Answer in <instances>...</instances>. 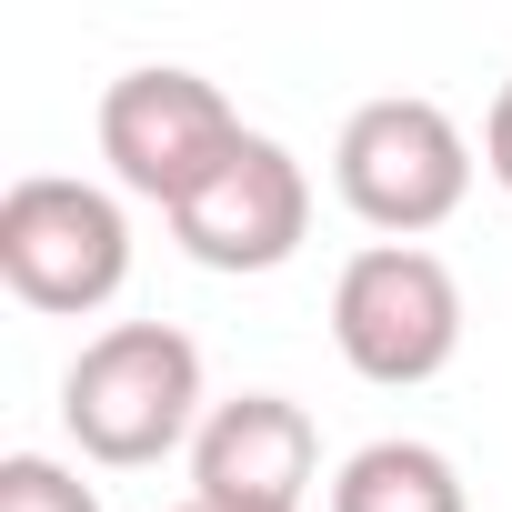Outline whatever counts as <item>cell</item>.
I'll return each instance as SVG.
<instances>
[{"label":"cell","instance_id":"2","mask_svg":"<svg viewBox=\"0 0 512 512\" xmlns=\"http://www.w3.org/2000/svg\"><path fill=\"white\" fill-rule=\"evenodd\" d=\"M332 352L372 392H422L462 352V282L422 241H372L332 272Z\"/></svg>","mask_w":512,"mask_h":512},{"label":"cell","instance_id":"11","mask_svg":"<svg viewBox=\"0 0 512 512\" xmlns=\"http://www.w3.org/2000/svg\"><path fill=\"white\" fill-rule=\"evenodd\" d=\"M181 512H211V502H181Z\"/></svg>","mask_w":512,"mask_h":512},{"label":"cell","instance_id":"5","mask_svg":"<svg viewBox=\"0 0 512 512\" xmlns=\"http://www.w3.org/2000/svg\"><path fill=\"white\" fill-rule=\"evenodd\" d=\"M101 161H111V181L121 191H141V201H161V211H181L231 151H241V111L221 101V81H201V71H181V61H141V71H121L111 91H101Z\"/></svg>","mask_w":512,"mask_h":512},{"label":"cell","instance_id":"8","mask_svg":"<svg viewBox=\"0 0 512 512\" xmlns=\"http://www.w3.org/2000/svg\"><path fill=\"white\" fill-rule=\"evenodd\" d=\"M332 512H472V492H462V462H452L442 442L382 432V442L342 452V472H332Z\"/></svg>","mask_w":512,"mask_h":512},{"label":"cell","instance_id":"9","mask_svg":"<svg viewBox=\"0 0 512 512\" xmlns=\"http://www.w3.org/2000/svg\"><path fill=\"white\" fill-rule=\"evenodd\" d=\"M0 512H101V492L51 452H11L0 462Z\"/></svg>","mask_w":512,"mask_h":512},{"label":"cell","instance_id":"10","mask_svg":"<svg viewBox=\"0 0 512 512\" xmlns=\"http://www.w3.org/2000/svg\"><path fill=\"white\" fill-rule=\"evenodd\" d=\"M482 171L512 191V81L492 91V111H482Z\"/></svg>","mask_w":512,"mask_h":512},{"label":"cell","instance_id":"3","mask_svg":"<svg viewBox=\"0 0 512 512\" xmlns=\"http://www.w3.org/2000/svg\"><path fill=\"white\" fill-rule=\"evenodd\" d=\"M332 191L362 231L382 241H422L442 231L462 201H472V141L442 101L422 91H392V101H362L332 141Z\"/></svg>","mask_w":512,"mask_h":512},{"label":"cell","instance_id":"7","mask_svg":"<svg viewBox=\"0 0 512 512\" xmlns=\"http://www.w3.org/2000/svg\"><path fill=\"white\" fill-rule=\"evenodd\" d=\"M322 482V432L292 392H231L191 432V502L211 512H302Z\"/></svg>","mask_w":512,"mask_h":512},{"label":"cell","instance_id":"4","mask_svg":"<svg viewBox=\"0 0 512 512\" xmlns=\"http://www.w3.org/2000/svg\"><path fill=\"white\" fill-rule=\"evenodd\" d=\"M0 282H11V302H31L51 322H81V312L121 302V282H131V211L101 181H71V171L11 181L0 191Z\"/></svg>","mask_w":512,"mask_h":512},{"label":"cell","instance_id":"1","mask_svg":"<svg viewBox=\"0 0 512 512\" xmlns=\"http://www.w3.org/2000/svg\"><path fill=\"white\" fill-rule=\"evenodd\" d=\"M211 422L201 392V342L171 322H111L71 352L61 372V432L81 442V462L101 472H151L171 452H191V432Z\"/></svg>","mask_w":512,"mask_h":512},{"label":"cell","instance_id":"6","mask_svg":"<svg viewBox=\"0 0 512 512\" xmlns=\"http://www.w3.org/2000/svg\"><path fill=\"white\" fill-rule=\"evenodd\" d=\"M312 231V171L272 141V131H241V151L171 211V241L191 251L201 272H282Z\"/></svg>","mask_w":512,"mask_h":512}]
</instances>
